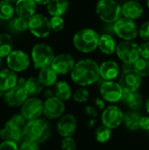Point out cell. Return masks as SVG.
<instances>
[{"instance_id":"7dc6e473","label":"cell","mask_w":149,"mask_h":150,"mask_svg":"<svg viewBox=\"0 0 149 150\" xmlns=\"http://www.w3.org/2000/svg\"><path fill=\"white\" fill-rule=\"evenodd\" d=\"M3 1L8 2V3H11V4H13V3H16L17 2V0H3Z\"/></svg>"},{"instance_id":"816d5d0a","label":"cell","mask_w":149,"mask_h":150,"mask_svg":"<svg viewBox=\"0 0 149 150\" xmlns=\"http://www.w3.org/2000/svg\"><path fill=\"white\" fill-rule=\"evenodd\" d=\"M0 132H1V129H0Z\"/></svg>"},{"instance_id":"4fadbf2b","label":"cell","mask_w":149,"mask_h":150,"mask_svg":"<svg viewBox=\"0 0 149 150\" xmlns=\"http://www.w3.org/2000/svg\"><path fill=\"white\" fill-rule=\"evenodd\" d=\"M6 62L8 69L18 73L25 70L29 64L30 59L26 53L22 50H13L7 57Z\"/></svg>"},{"instance_id":"5bb4252c","label":"cell","mask_w":149,"mask_h":150,"mask_svg":"<svg viewBox=\"0 0 149 150\" xmlns=\"http://www.w3.org/2000/svg\"><path fill=\"white\" fill-rule=\"evenodd\" d=\"M65 112V105L57 97H49L43 105V114L49 120L60 119Z\"/></svg>"},{"instance_id":"ba28073f","label":"cell","mask_w":149,"mask_h":150,"mask_svg":"<svg viewBox=\"0 0 149 150\" xmlns=\"http://www.w3.org/2000/svg\"><path fill=\"white\" fill-rule=\"evenodd\" d=\"M118 57L126 64H133L141 58L139 45L132 40L121 41L116 48Z\"/></svg>"},{"instance_id":"8fae6325","label":"cell","mask_w":149,"mask_h":150,"mask_svg":"<svg viewBox=\"0 0 149 150\" xmlns=\"http://www.w3.org/2000/svg\"><path fill=\"white\" fill-rule=\"evenodd\" d=\"M28 29L37 38L47 37L52 29L50 19L43 14H35L28 19Z\"/></svg>"},{"instance_id":"4dcf8cb0","label":"cell","mask_w":149,"mask_h":150,"mask_svg":"<svg viewBox=\"0 0 149 150\" xmlns=\"http://www.w3.org/2000/svg\"><path fill=\"white\" fill-rule=\"evenodd\" d=\"M15 13V7L12 4L0 1V19L2 20H10L13 18Z\"/></svg>"},{"instance_id":"ee69618b","label":"cell","mask_w":149,"mask_h":150,"mask_svg":"<svg viewBox=\"0 0 149 150\" xmlns=\"http://www.w3.org/2000/svg\"><path fill=\"white\" fill-rule=\"evenodd\" d=\"M96 104H97V106L99 108V109H104L105 108V102L100 99V98H97L96 99Z\"/></svg>"},{"instance_id":"9a60e30c","label":"cell","mask_w":149,"mask_h":150,"mask_svg":"<svg viewBox=\"0 0 149 150\" xmlns=\"http://www.w3.org/2000/svg\"><path fill=\"white\" fill-rule=\"evenodd\" d=\"M123 92L120 84L113 81H105L100 87L102 98L109 103H117L121 100Z\"/></svg>"},{"instance_id":"bcb514c9","label":"cell","mask_w":149,"mask_h":150,"mask_svg":"<svg viewBox=\"0 0 149 150\" xmlns=\"http://www.w3.org/2000/svg\"><path fill=\"white\" fill-rule=\"evenodd\" d=\"M146 110H147V112L149 113V98L147 100V102H146Z\"/></svg>"},{"instance_id":"8992f818","label":"cell","mask_w":149,"mask_h":150,"mask_svg":"<svg viewBox=\"0 0 149 150\" xmlns=\"http://www.w3.org/2000/svg\"><path fill=\"white\" fill-rule=\"evenodd\" d=\"M54 54L50 46L45 43L36 44L32 49V59L35 69H44L51 66Z\"/></svg>"},{"instance_id":"f1b7e54d","label":"cell","mask_w":149,"mask_h":150,"mask_svg":"<svg viewBox=\"0 0 149 150\" xmlns=\"http://www.w3.org/2000/svg\"><path fill=\"white\" fill-rule=\"evenodd\" d=\"M55 97L62 101L68 100L72 96V91L69 84L65 81H59L54 85Z\"/></svg>"},{"instance_id":"3957f363","label":"cell","mask_w":149,"mask_h":150,"mask_svg":"<svg viewBox=\"0 0 149 150\" xmlns=\"http://www.w3.org/2000/svg\"><path fill=\"white\" fill-rule=\"evenodd\" d=\"M50 126L46 120L37 119L27 121L24 127V136L25 140L42 143L50 136Z\"/></svg>"},{"instance_id":"b9f144b4","label":"cell","mask_w":149,"mask_h":150,"mask_svg":"<svg viewBox=\"0 0 149 150\" xmlns=\"http://www.w3.org/2000/svg\"><path fill=\"white\" fill-rule=\"evenodd\" d=\"M140 128L149 131V117H141L140 121Z\"/></svg>"},{"instance_id":"484cf974","label":"cell","mask_w":149,"mask_h":150,"mask_svg":"<svg viewBox=\"0 0 149 150\" xmlns=\"http://www.w3.org/2000/svg\"><path fill=\"white\" fill-rule=\"evenodd\" d=\"M121 100L132 109H139L142 105L141 97L137 91H124Z\"/></svg>"},{"instance_id":"603a6c76","label":"cell","mask_w":149,"mask_h":150,"mask_svg":"<svg viewBox=\"0 0 149 150\" xmlns=\"http://www.w3.org/2000/svg\"><path fill=\"white\" fill-rule=\"evenodd\" d=\"M69 6L68 0H51L47 5V9L48 13L52 16H62L64 15Z\"/></svg>"},{"instance_id":"83f0119b","label":"cell","mask_w":149,"mask_h":150,"mask_svg":"<svg viewBox=\"0 0 149 150\" xmlns=\"http://www.w3.org/2000/svg\"><path fill=\"white\" fill-rule=\"evenodd\" d=\"M13 51L12 38L9 33H0V57H7Z\"/></svg>"},{"instance_id":"f546056e","label":"cell","mask_w":149,"mask_h":150,"mask_svg":"<svg viewBox=\"0 0 149 150\" xmlns=\"http://www.w3.org/2000/svg\"><path fill=\"white\" fill-rule=\"evenodd\" d=\"M141 117L133 112H126L124 113V118H123V123L125 124V127L128 128L131 131H135L140 128V121H141Z\"/></svg>"},{"instance_id":"ab89813d","label":"cell","mask_w":149,"mask_h":150,"mask_svg":"<svg viewBox=\"0 0 149 150\" xmlns=\"http://www.w3.org/2000/svg\"><path fill=\"white\" fill-rule=\"evenodd\" d=\"M140 54L141 58L149 60V41H146L139 45Z\"/></svg>"},{"instance_id":"9c48e42d","label":"cell","mask_w":149,"mask_h":150,"mask_svg":"<svg viewBox=\"0 0 149 150\" xmlns=\"http://www.w3.org/2000/svg\"><path fill=\"white\" fill-rule=\"evenodd\" d=\"M124 91H137L141 84V76L133 69V64L124 63L119 83Z\"/></svg>"},{"instance_id":"44dd1931","label":"cell","mask_w":149,"mask_h":150,"mask_svg":"<svg viewBox=\"0 0 149 150\" xmlns=\"http://www.w3.org/2000/svg\"><path fill=\"white\" fill-rule=\"evenodd\" d=\"M18 83V77L16 72L10 69L0 71V91L6 92L15 87Z\"/></svg>"},{"instance_id":"5b68a950","label":"cell","mask_w":149,"mask_h":150,"mask_svg":"<svg viewBox=\"0 0 149 150\" xmlns=\"http://www.w3.org/2000/svg\"><path fill=\"white\" fill-rule=\"evenodd\" d=\"M98 18L105 23H115L122 16L120 4L115 0H99L96 5Z\"/></svg>"},{"instance_id":"4316f807","label":"cell","mask_w":149,"mask_h":150,"mask_svg":"<svg viewBox=\"0 0 149 150\" xmlns=\"http://www.w3.org/2000/svg\"><path fill=\"white\" fill-rule=\"evenodd\" d=\"M25 89L29 97H37L43 90V84L40 83L38 77H29L25 79Z\"/></svg>"},{"instance_id":"681fc988","label":"cell","mask_w":149,"mask_h":150,"mask_svg":"<svg viewBox=\"0 0 149 150\" xmlns=\"http://www.w3.org/2000/svg\"><path fill=\"white\" fill-rule=\"evenodd\" d=\"M147 4H148V6L149 8V0H147Z\"/></svg>"},{"instance_id":"d6a6232c","label":"cell","mask_w":149,"mask_h":150,"mask_svg":"<svg viewBox=\"0 0 149 150\" xmlns=\"http://www.w3.org/2000/svg\"><path fill=\"white\" fill-rule=\"evenodd\" d=\"M133 69L141 76H149V60L140 58L133 63Z\"/></svg>"},{"instance_id":"7402d4cb","label":"cell","mask_w":149,"mask_h":150,"mask_svg":"<svg viewBox=\"0 0 149 150\" xmlns=\"http://www.w3.org/2000/svg\"><path fill=\"white\" fill-rule=\"evenodd\" d=\"M100 76L106 81H112L115 79L119 74V64L112 60L105 61L99 66Z\"/></svg>"},{"instance_id":"7a4b0ae2","label":"cell","mask_w":149,"mask_h":150,"mask_svg":"<svg viewBox=\"0 0 149 150\" xmlns=\"http://www.w3.org/2000/svg\"><path fill=\"white\" fill-rule=\"evenodd\" d=\"M27 120L22 116V114H16L11 117L0 132V138L3 141L13 142L15 143H21L25 140L24 127Z\"/></svg>"},{"instance_id":"60d3db41","label":"cell","mask_w":149,"mask_h":150,"mask_svg":"<svg viewBox=\"0 0 149 150\" xmlns=\"http://www.w3.org/2000/svg\"><path fill=\"white\" fill-rule=\"evenodd\" d=\"M0 150H18V144L13 142L3 141L0 143Z\"/></svg>"},{"instance_id":"7c38bea8","label":"cell","mask_w":149,"mask_h":150,"mask_svg":"<svg viewBox=\"0 0 149 150\" xmlns=\"http://www.w3.org/2000/svg\"><path fill=\"white\" fill-rule=\"evenodd\" d=\"M43 105L44 103L36 97L28 98L21 106L20 113L27 121L40 119L43 113Z\"/></svg>"},{"instance_id":"7bdbcfd3","label":"cell","mask_w":149,"mask_h":150,"mask_svg":"<svg viewBox=\"0 0 149 150\" xmlns=\"http://www.w3.org/2000/svg\"><path fill=\"white\" fill-rule=\"evenodd\" d=\"M85 112L86 113L89 115V116H93V117H96L97 114V111L95 107H92V106H87L86 109H85Z\"/></svg>"},{"instance_id":"2e32d148","label":"cell","mask_w":149,"mask_h":150,"mask_svg":"<svg viewBox=\"0 0 149 150\" xmlns=\"http://www.w3.org/2000/svg\"><path fill=\"white\" fill-rule=\"evenodd\" d=\"M123 118L124 113L120 108L115 105H111L104 110L101 120L104 126L111 129H114L119 127L121 123H123Z\"/></svg>"},{"instance_id":"e0dca14e","label":"cell","mask_w":149,"mask_h":150,"mask_svg":"<svg viewBox=\"0 0 149 150\" xmlns=\"http://www.w3.org/2000/svg\"><path fill=\"white\" fill-rule=\"evenodd\" d=\"M75 65V59L71 54H60L54 57L51 67L58 75H67L73 70Z\"/></svg>"},{"instance_id":"74e56055","label":"cell","mask_w":149,"mask_h":150,"mask_svg":"<svg viewBox=\"0 0 149 150\" xmlns=\"http://www.w3.org/2000/svg\"><path fill=\"white\" fill-rule=\"evenodd\" d=\"M76 142L72 137H64L61 141V150H76Z\"/></svg>"},{"instance_id":"6da1fadb","label":"cell","mask_w":149,"mask_h":150,"mask_svg":"<svg viewBox=\"0 0 149 150\" xmlns=\"http://www.w3.org/2000/svg\"><path fill=\"white\" fill-rule=\"evenodd\" d=\"M100 76L99 66L94 60L83 59L76 63L71 71V78L80 86H88L96 83Z\"/></svg>"},{"instance_id":"d4e9b609","label":"cell","mask_w":149,"mask_h":150,"mask_svg":"<svg viewBox=\"0 0 149 150\" xmlns=\"http://www.w3.org/2000/svg\"><path fill=\"white\" fill-rule=\"evenodd\" d=\"M58 74L52 69L51 66L41 69L40 70L38 78L44 86H53L57 83Z\"/></svg>"},{"instance_id":"f6af8a7d","label":"cell","mask_w":149,"mask_h":150,"mask_svg":"<svg viewBox=\"0 0 149 150\" xmlns=\"http://www.w3.org/2000/svg\"><path fill=\"white\" fill-rule=\"evenodd\" d=\"M35 3L37 4H41V5H47V4L51 1V0H34Z\"/></svg>"},{"instance_id":"c3c4849f","label":"cell","mask_w":149,"mask_h":150,"mask_svg":"<svg viewBox=\"0 0 149 150\" xmlns=\"http://www.w3.org/2000/svg\"><path fill=\"white\" fill-rule=\"evenodd\" d=\"M1 64H2V57H0V66H1Z\"/></svg>"},{"instance_id":"8d00e7d4","label":"cell","mask_w":149,"mask_h":150,"mask_svg":"<svg viewBox=\"0 0 149 150\" xmlns=\"http://www.w3.org/2000/svg\"><path fill=\"white\" fill-rule=\"evenodd\" d=\"M18 150H40L39 143L29 140H24L18 146Z\"/></svg>"},{"instance_id":"277c9868","label":"cell","mask_w":149,"mask_h":150,"mask_svg":"<svg viewBox=\"0 0 149 150\" xmlns=\"http://www.w3.org/2000/svg\"><path fill=\"white\" fill-rule=\"evenodd\" d=\"M99 34L93 29L83 28L76 33L73 38L75 47L82 53H91L98 47Z\"/></svg>"},{"instance_id":"30bf717a","label":"cell","mask_w":149,"mask_h":150,"mask_svg":"<svg viewBox=\"0 0 149 150\" xmlns=\"http://www.w3.org/2000/svg\"><path fill=\"white\" fill-rule=\"evenodd\" d=\"M114 33L124 40H133L139 34L136 23L126 18H120L113 24Z\"/></svg>"},{"instance_id":"1f68e13d","label":"cell","mask_w":149,"mask_h":150,"mask_svg":"<svg viewBox=\"0 0 149 150\" xmlns=\"http://www.w3.org/2000/svg\"><path fill=\"white\" fill-rule=\"evenodd\" d=\"M10 26L11 29H12L15 32H18V33L24 32L28 29V19L19 16L16 18H12L10 22Z\"/></svg>"},{"instance_id":"cb8c5ba5","label":"cell","mask_w":149,"mask_h":150,"mask_svg":"<svg viewBox=\"0 0 149 150\" xmlns=\"http://www.w3.org/2000/svg\"><path fill=\"white\" fill-rule=\"evenodd\" d=\"M98 48L105 54H112L117 48L115 39L109 34H102L99 38Z\"/></svg>"},{"instance_id":"ffe728a7","label":"cell","mask_w":149,"mask_h":150,"mask_svg":"<svg viewBox=\"0 0 149 150\" xmlns=\"http://www.w3.org/2000/svg\"><path fill=\"white\" fill-rule=\"evenodd\" d=\"M121 10H122V16L124 18L134 20V19H138L140 18L142 14H143V7L141 6V4L134 0H130L126 2L122 6H121Z\"/></svg>"},{"instance_id":"f35d334b","label":"cell","mask_w":149,"mask_h":150,"mask_svg":"<svg viewBox=\"0 0 149 150\" xmlns=\"http://www.w3.org/2000/svg\"><path fill=\"white\" fill-rule=\"evenodd\" d=\"M139 35L142 40L149 41V20L141 25L139 29Z\"/></svg>"},{"instance_id":"52a82bcc","label":"cell","mask_w":149,"mask_h":150,"mask_svg":"<svg viewBox=\"0 0 149 150\" xmlns=\"http://www.w3.org/2000/svg\"><path fill=\"white\" fill-rule=\"evenodd\" d=\"M25 79L20 78L18 79V84L11 89L10 91L4 92V99L5 104L10 107H18L22 106L23 104L29 98L28 93L25 89Z\"/></svg>"},{"instance_id":"f907efd6","label":"cell","mask_w":149,"mask_h":150,"mask_svg":"<svg viewBox=\"0 0 149 150\" xmlns=\"http://www.w3.org/2000/svg\"><path fill=\"white\" fill-rule=\"evenodd\" d=\"M134 1H137V2H140V1H142V0H134Z\"/></svg>"},{"instance_id":"e575fe53","label":"cell","mask_w":149,"mask_h":150,"mask_svg":"<svg viewBox=\"0 0 149 150\" xmlns=\"http://www.w3.org/2000/svg\"><path fill=\"white\" fill-rule=\"evenodd\" d=\"M90 93L89 91L85 88H80L76 91L73 95V98L77 103H84L89 99Z\"/></svg>"},{"instance_id":"d6986e66","label":"cell","mask_w":149,"mask_h":150,"mask_svg":"<svg viewBox=\"0 0 149 150\" xmlns=\"http://www.w3.org/2000/svg\"><path fill=\"white\" fill-rule=\"evenodd\" d=\"M14 7L18 16L27 19L35 15L37 11V4L34 0H17Z\"/></svg>"},{"instance_id":"ac0fdd59","label":"cell","mask_w":149,"mask_h":150,"mask_svg":"<svg viewBox=\"0 0 149 150\" xmlns=\"http://www.w3.org/2000/svg\"><path fill=\"white\" fill-rule=\"evenodd\" d=\"M77 121L74 115L66 114L60 118L57 123V131L61 136L71 137L76 131Z\"/></svg>"},{"instance_id":"836d02e7","label":"cell","mask_w":149,"mask_h":150,"mask_svg":"<svg viewBox=\"0 0 149 150\" xmlns=\"http://www.w3.org/2000/svg\"><path fill=\"white\" fill-rule=\"evenodd\" d=\"M112 136V129L102 125L96 130V139L100 143L107 142Z\"/></svg>"},{"instance_id":"d590c367","label":"cell","mask_w":149,"mask_h":150,"mask_svg":"<svg viewBox=\"0 0 149 150\" xmlns=\"http://www.w3.org/2000/svg\"><path fill=\"white\" fill-rule=\"evenodd\" d=\"M64 19L61 16H54L50 18V25L51 29L54 32H60L64 28Z\"/></svg>"}]
</instances>
